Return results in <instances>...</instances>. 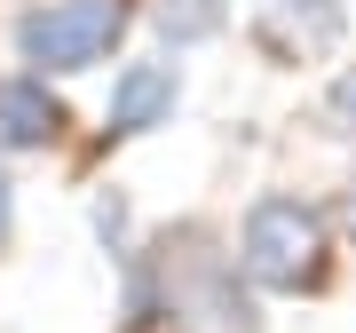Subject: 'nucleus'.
<instances>
[{
	"instance_id": "nucleus-1",
	"label": "nucleus",
	"mask_w": 356,
	"mask_h": 333,
	"mask_svg": "<svg viewBox=\"0 0 356 333\" xmlns=\"http://www.w3.org/2000/svg\"><path fill=\"white\" fill-rule=\"evenodd\" d=\"M238 278L261 294H317L332 278V215L301 191H261L238 222Z\"/></svg>"
},
{
	"instance_id": "nucleus-2",
	"label": "nucleus",
	"mask_w": 356,
	"mask_h": 333,
	"mask_svg": "<svg viewBox=\"0 0 356 333\" xmlns=\"http://www.w3.org/2000/svg\"><path fill=\"white\" fill-rule=\"evenodd\" d=\"M127 24H135V0H32L16 16V56L40 79H72L111 64Z\"/></svg>"
},
{
	"instance_id": "nucleus-3",
	"label": "nucleus",
	"mask_w": 356,
	"mask_h": 333,
	"mask_svg": "<svg viewBox=\"0 0 356 333\" xmlns=\"http://www.w3.org/2000/svg\"><path fill=\"white\" fill-rule=\"evenodd\" d=\"M175 103H182V64H166V56L119 64V79H111V103H103V135H119V143L159 135L166 119H175Z\"/></svg>"
},
{
	"instance_id": "nucleus-4",
	"label": "nucleus",
	"mask_w": 356,
	"mask_h": 333,
	"mask_svg": "<svg viewBox=\"0 0 356 333\" xmlns=\"http://www.w3.org/2000/svg\"><path fill=\"white\" fill-rule=\"evenodd\" d=\"M254 32L285 56V64H301V56L341 48V32H348V0H254Z\"/></svg>"
},
{
	"instance_id": "nucleus-5",
	"label": "nucleus",
	"mask_w": 356,
	"mask_h": 333,
	"mask_svg": "<svg viewBox=\"0 0 356 333\" xmlns=\"http://www.w3.org/2000/svg\"><path fill=\"white\" fill-rule=\"evenodd\" d=\"M64 135V95L40 72H8L0 79V151H48Z\"/></svg>"
},
{
	"instance_id": "nucleus-6",
	"label": "nucleus",
	"mask_w": 356,
	"mask_h": 333,
	"mask_svg": "<svg viewBox=\"0 0 356 333\" xmlns=\"http://www.w3.org/2000/svg\"><path fill=\"white\" fill-rule=\"evenodd\" d=\"M151 24L182 56V48H206V40L229 32V0H151Z\"/></svg>"
},
{
	"instance_id": "nucleus-7",
	"label": "nucleus",
	"mask_w": 356,
	"mask_h": 333,
	"mask_svg": "<svg viewBox=\"0 0 356 333\" xmlns=\"http://www.w3.org/2000/svg\"><path fill=\"white\" fill-rule=\"evenodd\" d=\"M95 238L111 246V262H135V222H127V199H95Z\"/></svg>"
},
{
	"instance_id": "nucleus-8",
	"label": "nucleus",
	"mask_w": 356,
	"mask_h": 333,
	"mask_svg": "<svg viewBox=\"0 0 356 333\" xmlns=\"http://www.w3.org/2000/svg\"><path fill=\"white\" fill-rule=\"evenodd\" d=\"M325 119H332L341 135H356V64L332 72V88H325Z\"/></svg>"
},
{
	"instance_id": "nucleus-9",
	"label": "nucleus",
	"mask_w": 356,
	"mask_h": 333,
	"mask_svg": "<svg viewBox=\"0 0 356 333\" xmlns=\"http://www.w3.org/2000/svg\"><path fill=\"white\" fill-rule=\"evenodd\" d=\"M8 231H16V191H8V166H0V246H8Z\"/></svg>"
},
{
	"instance_id": "nucleus-10",
	"label": "nucleus",
	"mask_w": 356,
	"mask_h": 333,
	"mask_svg": "<svg viewBox=\"0 0 356 333\" xmlns=\"http://www.w3.org/2000/svg\"><path fill=\"white\" fill-rule=\"evenodd\" d=\"M348 231H356V175H348Z\"/></svg>"
}]
</instances>
